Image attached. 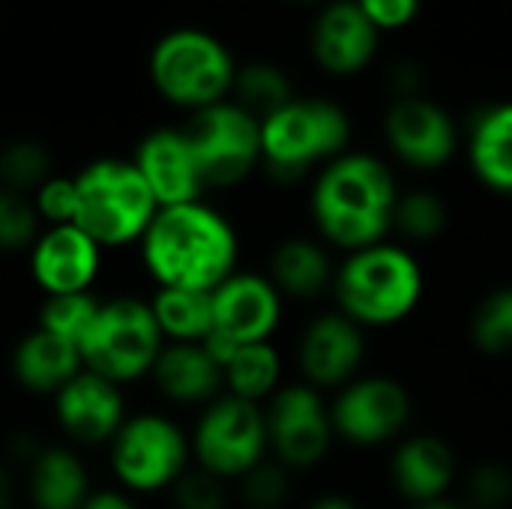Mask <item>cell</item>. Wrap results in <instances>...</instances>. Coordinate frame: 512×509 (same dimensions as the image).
I'll return each instance as SVG.
<instances>
[{
  "label": "cell",
  "instance_id": "obj_16",
  "mask_svg": "<svg viewBox=\"0 0 512 509\" xmlns=\"http://www.w3.org/2000/svg\"><path fill=\"white\" fill-rule=\"evenodd\" d=\"M384 138L393 156L414 171H438L459 153L456 120L426 96L393 99L384 114Z\"/></svg>",
  "mask_w": 512,
  "mask_h": 509
},
{
  "label": "cell",
  "instance_id": "obj_17",
  "mask_svg": "<svg viewBox=\"0 0 512 509\" xmlns=\"http://www.w3.org/2000/svg\"><path fill=\"white\" fill-rule=\"evenodd\" d=\"M285 318V297L267 273L237 270L213 291V333L234 345L273 342Z\"/></svg>",
  "mask_w": 512,
  "mask_h": 509
},
{
  "label": "cell",
  "instance_id": "obj_23",
  "mask_svg": "<svg viewBox=\"0 0 512 509\" xmlns=\"http://www.w3.org/2000/svg\"><path fill=\"white\" fill-rule=\"evenodd\" d=\"M147 384L171 408L201 411L225 393L222 366L201 342L165 345Z\"/></svg>",
  "mask_w": 512,
  "mask_h": 509
},
{
  "label": "cell",
  "instance_id": "obj_44",
  "mask_svg": "<svg viewBox=\"0 0 512 509\" xmlns=\"http://www.w3.org/2000/svg\"><path fill=\"white\" fill-rule=\"evenodd\" d=\"M291 3H318V0H291Z\"/></svg>",
  "mask_w": 512,
  "mask_h": 509
},
{
  "label": "cell",
  "instance_id": "obj_5",
  "mask_svg": "<svg viewBox=\"0 0 512 509\" xmlns=\"http://www.w3.org/2000/svg\"><path fill=\"white\" fill-rule=\"evenodd\" d=\"M111 486L132 498H159L195 465L189 429L168 411H132L102 450Z\"/></svg>",
  "mask_w": 512,
  "mask_h": 509
},
{
  "label": "cell",
  "instance_id": "obj_22",
  "mask_svg": "<svg viewBox=\"0 0 512 509\" xmlns=\"http://www.w3.org/2000/svg\"><path fill=\"white\" fill-rule=\"evenodd\" d=\"M96 489L81 450L51 441L21 471V495L30 509H81Z\"/></svg>",
  "mask_w": 512,
  "mask_h": 509
},
{
  "label": "cell",
  "instance_id": "obj_4",
  "mask_svg": "<svg viewBox=\"0 0 512 509\" xmlns=\"http://www.w3.org/2000/svg\"><path fill=\"white\" fill-rule=\"evenodd\" d=\"M81 225L108 255L138 249L162 210L129 156H96L75 171Z\"/></svg>",
  "mask_w": 512,
  "mask_h": 509
},
{
  "label": "cell",
  "instance_id": "obj_28",
  "mask_svg": "<svg viewBox=\"0 0 512 509\" xmlns=\"http://www.w3.org/2000/svg\"><path fill=\"white\" fill-rule=\"evenodd\" d=\"M291 99H294L291 78L276 63L255 60V63L237 66L231 102H237L252 117L267 120L270 114H276L279 108H285Z\"/></svg>",
  "mask_w": 512,
  "mask_h": 509
},
{
  "label": "cell",
  "instance_id": "obj_2",
  "mask_svg": "<svg viewBox=\"0 0 512 509\" xmlns=\"http://www.w3.org/2000/svg\"><path fill=\"white\" fill-rule=\"evenodd\" d=\"M399 183L390 165L372 153H342L327 162L309 192V216L318 237L339 252H357L390 240Z\"/></svg>",
  "mask_w": 512,
  "mask_h": 509
},
{
  "label": "cell",
  "instance_id": "obj_18",
  "mask_svg": "<svg viewBox=\"0 0 512 509\" xmlns=\"http://www.w3.org/2000/svg\"><path fill=\"white\" fill-rule=\"evenodd\" d=\"M129 159L147 180L159 207L189 204V201H201L207 195L198 159L192 153V144H189L183 126L147 129L135 141Z\"/></svg>",
  "mask_w": 512,
  "mask_h": 509
},
{
  "label": "cell",
  "instance_id": "obj_19",
  "mask_svg": "<svg viewBox=\"0 0 512 509\" xmlns=\"http://www.w3.org/2000/svg\"><path fill=\"white\" fill-rule=\"evenodd\" d=\"M6 372L9 381L33 399H54L75 375L84 372V360H81V348L45 333L39 327H30L27 333H21L6 357Z\"/></svg>",
  "mask_w": 512,
  "mask_h": 509
},
{
  "label": "cell",
  "instance_id": "obj_12",
  "mask_svg": "<svg viewBox=\"0 0 512 509\" xmlns=\"http://www.w3.org/2000/svg\"><path fill=\"white\" fill-rule=\"evenodd\" d=\"M414 399L408 387L390 375H360L330 402L336 438L351 447L369 450L396 444L411 426Z\"/></svg>",
  "mask_w": 512,
  "mask_h": 509
},
{
  "label": "cell",
  "instance_id": "obj_10",
  "mask_svg": "<svg viewBox=\"0 0 512 509\" xmlns=\"http://www.w3.org/2000/svg\"><path fill=\"white\" fill-rule=\"evenodd\" d=\"M183 132L207 192L234 189L261 168V120L231 99L189 114Z\"/></svg>",
  "mask_w": 512,
  "mask_h": 509
},
{
  "label": "cell",
  "instance_id": "obj_21",
  "mask_svg": "<svg viewBox=\"0 0 512 509\" xmlns=\"http://www.w3.org/2000/svg\"><path fill=\"white\" fill-rule=\"evenodd\" d=\"M378 27L363 15L357 0H333L312 27V54L330 75H357L378 51Z\"/></svg>",
  "mask_w": 512,
  "mask_h": 509
},
{
  "label": "cell",
  "instance_id": "obj_11",
  "mask_svg": "<svg viewBox=\"0 0 512 509\" xmlns=\"http://www.w3.org/2000/svg\"><path fill=\"white\" fill-rule=\"evenodd\" d=\"M270 456L288 471L318 468L336 441L330 402L306 381H288L264 405Z\"/></svg>",
  "mask_w": 512,
  "mask_h": 509
},
{
  "label": "cell",
  "instance_id": "obj_38",
  "mask_svg": "<svg viewBox=\"0 0 512 509\" xmlns=\"http://www.w3.org/2000/svg\"><path fill=\"white\" fill-rule=\"evenodd\" d=\"M357 6L378 30L408 27L420 15V0H357Z\"/></svg>",
  "mask_w": 512,
  "mask_h": 509
},
{
  "label": "cell",
  "instance_id": "obj_1",
  "mask_svg": "<svg viewBox=\"0 0 512 509\" xmlns=\"http://www.w3.org/2000/svg\"><path fill=\"white\" fill-rule=\"evenodd\" d=\"M135 252L153 288L213 294L240 270V234L207 198L162 207Z\"/></svg>",
  "mask_w": 512,
  "mask_h": 509
},
{
  "label": "cell",
  "instance_id": "obj_7",
  "mask_svg": "<svg viewBox=\"0 0 512 509\" xmlns=\"http://www.w3.org/2000/svg\"><path fill=\"white\" fill-rule=\"evenodd\" d=\"M147 75L159 99L189 114L231 99L237 63L225 42L198 27H177L156 39Z\"/></svg>",
  "mask_w": 512,
  "mask_h": 509
},
{
  "label": "cell",
  "instance_id": "obj_43",
  "mask_svg": "<svg viewBox=\"0 0 512 509\" xmlns=\"http://www.w3.org/2000/svg\"><path fill=\"white\" fill-rule=\"evenodd\" d=\"M408 509H471L465 501H453V498H441V501H429V504H414Z\"/></svg>",
  "mask_w": 512,
  "mask_h": 509
},
{
  "label": "cell",
  "instance_id": "obj_24",
  "mask_svg": "<svg viewBox=\"0 0 512 509\" xmlns=\"http://www.w3.org/2000/svg\"><path fill=\"white\" fill-rule=\"evenodd\" d=\"M267 279L285 300L315 303L333 291L336 261L330 258V246L321 237L291 234L270 249Z\"/></svg>",
  "mask_w": 512,
  "mask_h": 509
},
{
  "label": "cell",
  "instance_id": "obj_41",
  "mask_svg": "<svg viewBox=\"0 0 512 509\" xmlns=\"http://www.w3.org/2000/svg\"><path fill=\"white\" fill-rule=\"evenodd\" d=\"M18 501H24L18 468H12L6 459H0V509H15Z\"/></svg>",
  "mask_w": 512,
  "mask_h": 509
},
{
  "label": "cell",
  "instance_id": "obj_26",
  "mask_svg": "<svg viewBox=\"0 0 512 509\" xmlns=\"http://www.w3.org/2000/svg\"><path fill=\"white\" fill-rule=\"evenodd\" d=\"M225 393L252 405H267L285 384V363L273 342L240 345L222 366Z\"/></svg>",
  "mask_w": 512,
  "mask_h": 509
},
{
  "label": "cell",
  "instance_id": "obj_37",
  "mask_svg": "<svg viewBox=\"0 0 512 509\" xmlns=\"http://www.w3.org/2000/svg\"><path fill=\"white\" fill-rule=\"evenodd\" d=\"M42 225H69L75 222L78 213V189H75V174L54 171L33 195H30Z\"/></svg>",
  "mask_w": 512,
  "mask_h": 509
},
{
  "label": "cell",
  "instance_id": "obj_32",
  "mask_svg": "<svg viewBox=\"0 0 512 509\" xmlns=\"http://www.w3.org/2000/svg\"><path fill=\"white\" fill-rule=\"evenodd\" d=\"M102 297L93 294H63V297H39L36 306V318L33 327L54 333L72 345H81V339L87 336L96 312H99Z\"/></svg>",
  "mask_w": 512,
  "mask_h": 509
},
{
  "label": "cell",
  "instance_id": "obj_15",
  "mask_svg": "<svg viewBox=\"0 0 512 509\" xmlns=\"http://www.w3.org/2000/svg\"><path fill=\"white\" fill-rule=\"evenodd\" d=\"M369 342L366 330L339 309L315 315L297 339L300 381L321 393H336L360 378Z\"/></svg>",
  "mask_w": 512,
  "mask_h": 509
},
{
  "label": "cell",
  "instance_id": "obj_6",
  "mask_svg": "<svg viewBox=\"0 0 512 509\" xmlns=\"http://www.w3.org/2000/svg\"><path fill=\"white\" fill-rule=\"evenodd\" d=\"M351 117L333 99L294 96L261 120V168L276 183H297L348 153Z\"/></svg>",
  "mask_w": 512,
  "mask_h": 509
},
{
  "label": "cell",
  "instance_id": "obj_3",
  "mask_svg": "<svg viewBox=\"0 0 512 509\" xmlns=\"http://www.w3.org/2000/svg\"><path fill=\"white\" fill-rule=\"evenodd\" d=\"M423 291V264L402 243L384 240L348 252L336 264V309L363 330H387L408 321L423 303Z\"/></svg>",
  "mask_w": 512,
  "mask_h": 509
},
{
  "label": "cell",
  "instance_id": "obj_13",
  "mask_svg": "<svg viewBox=\"0 0 512 509\" xmlns=\"http://www.w3.org/2000/svg\"><path fill=\"white\" fill-rule=\"evenodd\" d=\"M108 252L75 222L48 225L24 255L30 285L39 297L93 294L102 282Z\"/></svg>",
  "mask_w": 512,
  "mask_h": 509
},
{
  "label": "cell",
  "instance_id": "obj_36",
  "mask_svg": "<svg viewBox=\"0 0 512 509\" xmlns=\"http://www.w3.org/2000/svg\"><path fill=\"white\" fill-rule=\"evenodd\" d=\"M171 501V509H228L231 507V489L228 483H222L219 477L201 471V468H189L174 489L165 495Z\"/></svg>",
  "mask_w": 512,
  "mask_h": 509
},
{
  "label": "cell",
  "instance_id": "obj_33",
  "mask_svg": "<svg viewBox=\"0 0 512 509\" xmlns=\"http://www.w3.org/2000/svg\"><path fill=\"white\" fill-rule=\"evenodd\" d=\"M42 219L30 201V195L12 192L0 186V255L24 258L36 237L42 234Z\"/></svg>",
  "mask_w": 512,
  "mask_h": 509
},
{
  "label": "cell",
  "instance_id": "obj_25",
  "mask_svg": "<svg viewBox=\"0 0 512 509\" xmlns=\"http://www.w3.org/2000/svg\"><path fill=\"white\" fill-rule=\"evenodd\" d=\"M468 162L474 177L501 195H512V102L483 108L468 129Z\"/></svg>",
  "mask_w": 512,
  "mask_h": 509
},
{
  "label": "cell",
  "instance_id": "obj_34",
  "mask_svg": "<svg viewBox=\"0 0 512 509\" xmlns=\"http://www.w3.org/2000/svg\"><path fill=\"white\" fill-rule=\"evenodd\" d=\"M291 474L270 456L234 483V495L246 509H282L291 501Z\"/></svg>",
  "mask_w": 512,
  "mask_h": 509
},
{
  "label": "cell",
  "instance_id": "obj_20",
  "mask_svg": "<svg viewBox=\"0 0 512 509\" xmlns=\"http://www.w3.org/2000/svg\"><path fill=\"white\" fill-rule=\"evenodd\" d=\"M456 477L459 462L447 438L435 432H414L396 441L390 456V480L411 507L447 498Z\"/></svg>",
  "mask_w": 512,
  "mask_h": 509
},
{
  "label": "cell",
  "instance_id": "obj_14",
  "mask_svg": "<svg viewBox=\"0 0 512 509\" xmlns=\"http://www.w3.org/2000/svg\"><path fill=\"white\" fill-rule=\"evenodd\" d=\"M129 396L114 381L81 372L51 399V423L75 450H105L129 417Z\"/></svg>",
  "mask_w": 512,
  "mask_h": 509
},
{
  "label": "cell",
  "instance_id": "obj_39",
  "mask_svg": "<svg viewBox=\"0 0 512 509\" xmlns=\"http://www.w3.org/2000/svg\"><path fill=\"white\" fill-rule=\"evenodd\" d=\"M81 509H141V504L129 492L108 483V486H96Z\"/></svg>",
  "mask_w": 512,
  "mask_h": 509
},
{
  "label": "cell",
  "instance_id": "obj_40",
  "mask_svg": "<svg viewBox=\"0 0 512 509\" xmlns=\"http://www.w3.org/2000/svg\"><path fill=\"white\" fill-rule=\"evenodd\" d=\"M390 84L396 90V99H408V96H420V84H423V75L414 63H399L393 72H390Z\"/></svg>",
  "mask_w": 512,
  "mask_h": 509
},
{
  "label": "cell",
  "instance_id": "obj_31",
  "mask_svg": "<svg viewBox=\"0 0 512 509\" xmlns=\"http://www.w3.org/2000/svg\"><path fill=\"white\" fill-rule=\"evenodd\" d=\"M471 345L486 357L512 354V285L492 288L471 312Z\"/></svg>",
  "mask_w": 512,
  "mask_h": 509
},
{
  "label": "cell",
  "instance_id": "obj_29",
  "mask_svg": "<svg viewBox=\"0 0 512 509\" xmlns=\"http://www.w3.org/2000/svg\"><path fill=\"white\" fill-rule=\"evenodd\" d=\"M54 156L48 144L30 135H18L0 144V186L33 195L51 174H54Z\"/></svg>",
  "mask_w": 512,
  "mask_h": 509
},
{
  "label": "cell",
  "instance_id": "obj_42",
  "mask_svg": "<svg viewBox=\"0 0 512 509\" xmlns=\"http://www.w3.org/2000/svg\"><path fill=\"white\" fill-rule=\"evenodd\" d=\"M309 509H363L354 498H348V495H336V492H330V495H321V498H315Z\"/></svg>",
  "mask_w": 512,
  "mask_h": 509
},
{
  "label": "cell",
  "instance_id": "obj_9",
  "mask_svg": "<svg viewBox=\"0 0 512 509\" xmlns=\"http://www.w3.org/2000/svg\"><path fill=\"white\" fill-rule=\"evenodd\" d=\"M195 468L234 486L264 459H270L264 405H252L222 393L195 414L189 429Z\"/></svg>",
  "mask_w": 512,
  "mask_h": 509
},
{
  "label": "cell",
  "instance_id": "obj_30",
  "mask_svg": "<svg viewBox=\"0 0 512 509\" xmlns=\"http://www.w3.org/2000/svg\"><path fill=\"white\" fill-rule=\"evenodd\" d=\"M450 225V207L435 189H408L399 192L393 231L408 243H435Z\"/></svg>",
  "mask_w": 512,
  "mask_h": 509
},
{
  "label": "cell",
  "instance_id": "obj_27",
  "mask_svg": "<svg viewBox=\"0 0 512 509\" xmlns=\"http://www.w3.org/2000/svg\"><path fill=\"white\" fill-rule=\"evenodd\" d=\"M147 300L168 345L204 342L213 333V294L186 288H153Z\"/></svg>",
  "mask_w": 512,
  "mask_h": 509
},
{
  "label": "cell",
  "instance_id": "obj_35",
  "mask_svg": "<svg viewBox=\"0 0 512 509\" xmlns=\"http://www.w3.org/2000/svg\"><path fill=\"white\" fill-rule=\"evenodd\" d=\"M465 504L471 509H507L512 504V468L480 462L465 477Z\"/></svg>",
  "mask_w": 512,
  "mask_h": 509
},
{
  "label": "cell",
  "instance_id": "obj_8",
  "mask_svg": "<svg viewBox=\"0 0 512 509\" xmlns=\"http://www.w3.org/2000/svg\"><path fill=\"white\" fill-rule=\"evenodd\" d=\"M165 345L168 342L153 318L150 300L141 294H114L102 297L78 348L87 372L129 390L150 378Z\"/></svg>",
  "mask_w": 512,
  "mask_h": 509
}]
</instances>
